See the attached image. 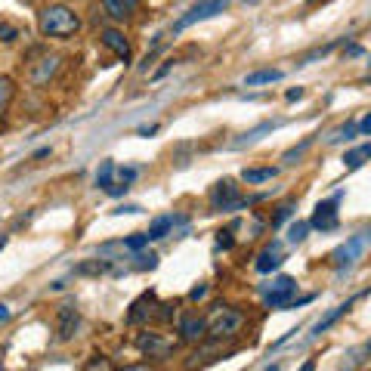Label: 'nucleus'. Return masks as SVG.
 <instances>
[{"mask_svg": "<svg viewBox=\"0 0 371 371\" xmlns=\"http://www.w3.org/2000/svg\"><path fill=\"white\" fill-rule=\"evenodd\" d=\"M343 192H334L328 201H319L313 210V217H309V226L319 229V232H331V229H338L340 223V214H338V205H340Z\"/></svg>", "mask_w": 371, "mask_h": 371, "instance_id": "423d86ee", "label": "nucleus"}, {"mask_svg": "<svg viewBox=\"0 0 371 371\" xmlns=\"http://www.w3.org/2000/svg\"><path fill=\"white\" fill-rule=\"evenodd\" d=\"M368 84H371V77H368Z\"/></svg>", "mask_w": 371, "mask_h": 371, "instance_id": "8fccbe9b", "label": "nucleus"}, {"mask_svg": "<svg viewBox=\"0 0 371 371\" xmlns=\"http://www.w3.org/2000/svg\"><path fill=\"white\" fill-rule=\"evenodd\" d=\"M365 161H371V143H362V146L350 149V152L343 155V164H347L350 171H356V167H362Z\"/></svg>", "mask_w": 371, "mask_h": 371, "instance_id": "aec40b11", "label": "nucleus"}, {"mask_svg": "<svg viewBox=\"0 0 371 371\" xmlns=\"http://www.w3.org/2000/svg\"><path fill=\"white\" fill-rule=\"evenodd\" d=\"M171 65H173V59H167L164 65H161V68H158V72H155V77H164L167 72H171Z\"/></svg>", "mask_w": 371, "mask_h": 371, "instance_id": "4c0bfd02", "label": "nucleus"}, {"mask_svg": "<svg viewBox=\"0 0 371 371\" xmlns=\"http://www.w3.org/2000/svg\"><path fill=\"white\" fill-rule=\"evenodd\" d=\"M368 65H371V62H368Z\"/></svg>", "mask_w": 371, "mask_h": 371, "instance_id": "3c124183", "label": "nucleus"}, {"mask_svg": "<svg viewBox=\"0 0 371 371\" xmlns=\"http://www.w3.org/2000/svg\"><path fill=\"white\" fill-rule=\"evenodd\" d=\"M285 100H288V102H294V100H303V87H294V90H288V93H285Z\"/></svg>", "mask_w": 371, "mask_h": 371, "instance_id": "c9c22d12", "label": "nucleus"}, {"mask_svg": "<svg viewBox=\"0 0 371 371\" xmlns=\"http://www.w3.org/2000/svg\"><path fill=\"white\" fill-rule=\"evenodd\" d=\"M263 371H281V365H279V362H276V365H267V368H263Z\"/></svg>", "mask_w": 371, "mask_h": 371, "instance_id": "a18cd8bd", "label": "nucleus"}, {"mask_svg": "<svg viewBox=\"0 0 371 371\" xmlns=\"http://www.w3.org/2000/svg\"><path fill=\"white\" fill-rule=\"evenodd\" d=\"M350 309H353V300H347V303H340V306H334L331 313L325 316V319H319V322L313 325V334H309V338H319V334H325V331H328L334 322H338V319H343V316H347Z\"/></svg>", "mask_w": 371, "mask_h": 371, "instance_id": "2eb2a0df", "label": "nucleus"}, {"mask_svg": "<svg viewBox=\"0 0 371 371\" xmlns=\"http://www.w3.org/2000/svg\"><path fill=\"white\" fill-rule=\"evenodd\" d=\"M229 6V0H205V4H195L189 13H183L180 19H176L173 25H171V31L173 34H180V31H186L189 25H195V22H205V19H214L217 13H223Z\"/></svg>", "mask_w": 371, "mask_h": 371, "instance_id": "39448f33", "label": "nucleus"}, {"mask_svg": "<svg viewBox=\"0 0 371 371\" xmlns=\"http://www.w3.org/2000/svg\"><path fill=\"white\" fill-rule=\"evenodd\" d=\"M244 325V313H238L235 306H214V319L208 322V338L210 340H226V338H235Z\"/></svg>", "mask_w": 371, "mask_h": 371, "instance_id": "7ed1b4c3", "label": "nucleus"}, {"mask_svg": "<svg viewBox=\"0 0 371 371\" xmlns=\"http://www.w3.org/2000/svg\"><path fill=\"white\" fill-rule=\"evenodd\" d=\"M134 260H136V263H134L136 269H155V267H158V254H136Z\"/></svg>", "mask_w": 371, "mask_h": 371, "instance_id": "c85d7f7f", "label": "nucleus"}, {"mask_svg": "<svg viewBox=\"0 0 371 371\" xmlns=\"http://www.w3.org/2000/svg\"><path fill=\"white\" fill-rule=\"evenodd\" d=\"M291 217H294V205H291V201H285V205H279V208H276V214H272L269 226H272V229H279V226L285 223V220H291Z\"/></svg>", "mask_w": 371, "mask_h": 371, "instance_id": "a878e982", "label": "nucleus"}, {"mask_svg": "<svg viewBox=\"0 0 371 371\" xmlns=\"http://www.w3.org/2000/svg\"><path fill=\"white\" fill-rule=\"evenodd\" d=\"M127 189H130V186H124V183H112L109 195H112V198H121V195H124V192H127Z\"/></svg>", "mask_w": 371, "mask_h": 371, "instance_id": "f704fd0d", "label": "nucleus"}, {"mask_svg": "<svg viewBox=\"0 0 371 371\" xmlns=\"http://www.w3.org/2000/svg\"><path fill=\"white\" fill-rule=\"evenodd\" d=\"M118 371H152V365H124Z\"/></svg>", "mask_w": 371, "mask_h": 371, "instance_id": "58836bf2", "label": "nucleus"}, {"mask_svg": "<svg viewBox=\"0 0 371 371\" xmlns=\"http://www.w3.org/2000/svg\"><path fill=\"white\" fill-rule=\"evenodd\" d=\"M343 56H362V47H359V43H353V47H347V50H343Z\"/></svg>", "mask_w": 371, "mask_h": 371, "instance_id": "e433bc0d", "label": "nucleus"}, {"mask_svg": "<svg viewBox=\"0 0 371 371\" xmlns=\"http://www.w3.org/2000/svg\"><path fill=\"white\" fill-rule=\"evenodd\" d=\"M180 338L186 343H201L208 338V322L201 316H183L180 319Z\"/></svg>", "mask_w": 371, "mask_h": 371, "instance_id": "9b49d317", "label": "nucleus"}, {"mask_svg": "<svg viewBox=\"0 0 371 371\" xmlns=\"http://www.w3.org/2000/svg\"><path fill=\"white\" fill-rule=\"evenodd\" d=\"M158 309H161V313H155V316L161 322H171L173 319V303H158Z\"/></svg>", "mask_w": 371, "mask_h": 371, "instance_id": "473e14b6", "label": "nucleus"}, {"mask_svg": "<svg viewBox=\"0 0 371 371\" xmlns=\"http://www.w3.org/2000/svg\"><path fill=\"white\" fill-rule=\"evenodd\" d=\"M365 244H368V235L365 232H359V235H350L343 244H338L331 251V267L338 269V272H347V269H353L356 267V260L362 257V251H365Z\"/></svg>", "mask_w": 371, "mask_h": 371, "instance_id": "20e7f679", "label": "nucleus"}, {"mask_svg": "<svg viewBox=\"0 0 371 371\" xmlns=\"http://www.w3.org/2000/svg\"><path fill=\"white\" fill-rule=\"evenodd\" d=\"M130 6H134V10H136V6H139V0H130Z\"/></svg>", "mask_w": 371, "mask_h": 371, "instance_id": "de8ad7c7", "label": "nucleus"}, {"mask_svg": "<svg viewBox=\"0 0 371 371\" xmlns=\"http://www.w3.org/2000/svg\"><path fill=\"white\" fill-rule=\"evenodd\" d=\"M365 235H368V238H371V226H368V232H365Z\"/></svg>", "mask_w": 371, "mask_h": 371, "instance_id": "09e8293b", "label": "nucleus"}, {"mask_svg": "<svg viewBox=\"0 0 371 371\" xmlns=\"http://www.w3.org/2000/svg\"><path fill=\"white\" fill-rule=\"evenodd\" d=\"M6 242H10V235H0V251L6 247Z\"/></svg>", "mask_w": 371, "mask_h": 371, "instance_id": "c03bdc74", "label": "nucleus"}, {"mask_svg": "<svg viewBox=\"0 0 371 371\" xmlns=\"http://www.w3.org/2000/svg\"><path fill=\"white\" fill-rule=\"evenodd\" d=\"M100 41H102V47L112 50L118 59H124V62L130 59V41L124 38V31H118V28H102Z\"/></svg>", "mask_w": 371, "mask_h": 371, "instance_id": "f8f14e48", "label": "nucleus"}, {"mask_svg": "<svg viewBox=\"0 0 371 371\" xmlns=\"http://www.w3.org/2000/svg\"><path fill=\"white\" fill-rule=\"evenodd\" d=\"M285 77V72H279V68H260V72L247 75L244 77V87H260V84H276Z\"/></svg>", "mask_w": 371, "mask_h": 371, "instance_id": "6ab92c4d", "label": "nucleus"}, {"mask_svg": "<svg viewBox=\"0 0 371 371\" xmlns=\"http://www.w3.org/2000/svg\"><path fill=\"white\" fill-rule=\"evenodd\" d=\"M244 4H247V6H254V4H260V0H244Z\"/></svg>", "mask_w": 371, "mask_h": 371, "instance_id": "49530a36", "label": "nucleus"}, {"mask_svg": "<svg viewBox=\"0 0 371 371\" xmlns=\"http://www.w3.org/2000/svg\"><path fill=\"white\" fill-rule=\"evenodd\" d=\"M276 127H279V121H263V124H257V127H254V130H247V134H242V136H238L235 143H232V149L254 146V143H257V139H260L263 134H272V130H276Z\"/></svg>", "mask_w": 371, "mask_h": 371, "instance_id": "dca6fc26", "label": "nucleus"}, {"mask_svg": "<svg viewBox=\"0 0 371 371\" xmlns=\"http://www.w3.org/2000/svg\"><path fill=\"white\" fill-rule=\"evenodd\" d=\"M59 68H62V56H59V53H43L38 62H31L28 81H31L34 87H47L53 77L59 75Z\"/></svg>", "mask_w": 371, "mask_h": 371, "instance_id": "0eeeda50", "label": "nucleus"}, {"mask_svg": "<svg viewBox=\"0 0 371 371\" xmlns=\"http://www.w3.org/2000/svg\"><path fill=\"white\" fill-rule=\"evenodd\" d=\"M359 134H362V136H371V112L359 121Z\"/></svg>", "mask_w": 371, "mask_h": 371, "instance_id": "72a5a7b5", "label": "nucleus"}, {"mask_svg": "<svg viewBox=\"0 0 371 371\" xmlns=\"http://www.w3.org/2000/svg\"><path fill=\"white\" fill-rule=\"evenodd\" d=\"M300 371H316V359H306L303 365H300Z\"/></svg>", "mask_w": 371, "mask_h": 371, "instance_id": "a19ab883", "label": "nucleus"}, {"mask_svg": "<svg viewBox=\"0 0 371 371\" xmlns=\"http://www.w3.org/2000/svg\"><path fill=\"white\" fill-rule=\"evenodd\" d=\"M276 173H279L276 167H244V171H242V180H244L247 186H257V183L272 180Z\"/></svg>", "mask_w": 371, "mask_h": 371, "instance_id": "412c9836", "label": "nucleus"}, {"mask_svg": "<svg viewBox=\"0 0 371 371\" xmlns=\"http://www.w3.org/2000/svg\"><path fill=\"white\" fill-rule=\"evenodd\" d=\"M158 134V124H152V127H139V136H152Z\"/></svg>", "mask_w": 371, "mask_h": 371, "instance_id": "ea45409f", "label": "nucleus"}, {"mask_svg": "<svg viewBox=\"0 0 371 371\" xmlns=\"http://www.w3.org/2000/svg\"><path fill=\"white\" fill-rule=\"evenodd\" d=\"M6 319H10V306L0 303V322H6Z\"/></svg>", "mask_w": 371, "mask_h": 371, "instance_id": "37998d69", "label": "nucleus"}, {"mask_svg": "<svg viewBox=\"0 0 371 371\" xmlns=\"http://www.w3.org/2000/svg\"><path fill=\"white\" fill-rule=\"evenodd\" d=\"M297 291V281L291 276H279L269 288H263V300H267L269 309H281V306H291V297Z\"/></svg>", "mask_w": 371, "mask_h": 371, "instance_id": "6e6552de", "label": "nucleus"}, {"mask_svg": "<svg viewBox=\"0 0 371 371\" xmlns=\"http://www.w3.org/2000/svg\"><path fill=\"white\" fill-rule=\"evenodd\" d=\"M118 180L124 186H130V183L136 180V167H118Z\"/></svg>", "mask_w": 371, "mask_h": 371, "instance_id": "7c9ffc66", "label": "nucleus"}, {"mask_svg": "<svg viewBox=\"0 0 371 371\" xmlns=\"http://www.w3.org/2000/svg\"><path fill=\"white\" fill-rule=\"evenodd\" d=\"M263 195H254V198H242L238 195V186L235 180H220L214 189H210V210H217V214H229V210H242L247 205H254V201H260Z\"/></svg>", "mask_w": 371, "mask_h": 371, "instance_id": "f03ea898", "label": "nucleus"}, {"mask_svg": "<svg viewBox=\"0 0 371 371\" xmlns=\"http://www.w3.org/2000/svg\"><path fill=\"white\" fill-rule=\"evenodd\" d=\"M356 134H359V124L356 121H347V124H340V127L328 136V143H347V139H353Z\"/></svg>", "mask_w": 371, "mask_h": 371, "instance_id": "5701e85b", "label": "nucleus"}, {"mask_svg": "<svg viewBox=\"0 0 371 371\" xmlns=\"http://www.w3.org/2000/svg\"><path fill=\"white\" fill-rule=\"evenodd\" d=\"M105 16H112L114 22H127L130 16H134V6H130V0H100Z\"/></svg>", "mask_w": 371, "mask_h": 371, "instance_id": "f3484780", "label": "nucleus"}, {"mask_svg": "<svg viewBox=\"0 0 371 371\" xmlns=\"http://www.w3.org/2000/svg\"><path fill=\"white\" fill-rule=\"evenodd\" d=\"M309 146H313V136H306V139H303V143H300V146H294V149H288V152H285V155H281V161H285V164H294V161H297V158H300V155H303V152H306V149H309Z\"/></svg>", "mask_w": 371, "mask_h": 371, "instance_id": "bb28decb", "label": "nucleus"}, {"mask_svg": "<svg viewBox=\"0 0 371 371\" xmlns=\"http://www.w3.org/2000/svg\"><path fill=\"white\" fill-rule=\"evenodd\" d=\"M16 100V81L6 75H0V114L10 109V102Z\"/></svg>", "mask_w": 371, "mask_h": 371, "instance_id": "4be33fe9", "label": "nucleus"}, {"mask_svg": "<svg viewBox=\"0 0 371 371\" xmlns=\"http://www.w3.org/2000/svg\"><path fill=\"white\" fill-rule=\"evenodd\" d=\"M114 171H118V167H114V161H102L100 171H96V186L109 192V189H112V173H114Z\"/></svg>", "mask_w": 371, "mask_h": 371, "instance_id": "b1692460", "label": "nucleus"}, {"mask_svg": "<svg viewBox=\"0 0 371 371\" xmlns=\"http://www.w3.org/2000/svg\"><path fill=\"white\" fill-rule=\"evenodd\" d=\"M281 251H279V242H272V244H267L263 251L257 254V263H254V269L257 272H263V276H269V272H276L279 267H281Z\"/></svg>", "mask_w": 371, "mask_h": 371, "instance_id": "4468645a", "label": "nucleus"}, {"mask_svg": "<svg viewBox=\"0 0 371 371\" xmlns=\"http://www.w3.org/2000/svg\"><path fill=\"white\" fill-rule=\"evenodd\" d=\"M50 155V149H38V152H34V158H31V161H41V158H47Z\"/></svg>", "mask_w": 371, "mask_h": 371, "instance_id": "79ce46f5", "label": "nucleus"}, {"mask_svg": "<svg viewBox=\"0 0 371 371\" xmlns=\"http://www.w3.org/2000/svg\"><path fill=\"white\" fill-rule=\"evenodd\" d=\"M38 28L43 38L53 41H72L77 31H81V16L75 13V6L68 4H50L43 6L38 16Z\"/></svg>", "mask_w": 371, "mask_h": 371, "instance_id": "f257e3e1", "label": "nucleus"}, {"mask_svg": "<svg viewBox=\"0 0 371 371\" xmlns=\"http://www.w3.org/2000/svg\"><path fill=\"white\" fill-rule=\"evenodd\" d=\"M232 244H235V238L229 229H220L217 232V247H223V251H232Z\"/></svg>", "mask_w": 371, "mask_h": 371, "instance_id": "c756f323", "label": "nucleus"}, {"mask_svg": "<svg viewBox=\"0 0 371 371\" xmlns=\"http://www.w3.org/2000/svg\"><path fill=\"white\" fill-rule=\"evenodd\" d=\"M136 347H139V353H146L149 359H167V356H171V353L176 350L171 340H164L161 334H155V331L139 334V338H136Z\"/></svg>", "mask_w": 371, "mask_h": 371, "instance_id": "1a4fd4ad", "label": "nucleus"}, {"mask_svg": "<svg viewBox=\"0 0 371 371\" xmlns=\"http://www.w3.org/2000/svg\"><path fill=\"white\" fill-rule=\"evenodd\" d=\"M205 297H208V285H205V281L189 291V300H192V303H198V300H205Z\"/></svg>", "mask_w": 371, "mask_h": 371, "instance_id": "2f4dec72", "label": "nucleus"}, {"mask_svg": "<svg viewBox=\"0 0 371 371\" xmlns=\"http://www.w3.org/2000/svg\"><path fill=\"white\" fill-rule=\"evenodd\" d=\"M309 229H313V226H309V223H303V220H297V223H291V226H288V242H291V244H300V242H303V238H306V232H309Z\"/></svg>", "mask_w": 371, "mask_h": 371, "instance_id": "393cba45", "label": "nucleus"}, {"mask_svg": "<svg viewBox=\"0 0 371 371\" xmlns=\"http://www.w3.org/2000/svg\"><path fill=\"white\" fill-rule=\"evenodd\" d=\"M124 247H127V251H134V254H139V251H143V247L149 244V235L146 232H136V235H130V238H124V242H121Z\"/></svg>", "mask_w": 371, "mask_h": 371, "instance_id": "cd10ccee", "label": "nucleus"}, {"mask_svg": "<svg viewBox=\"0 0 371 371\" xmlns=\"http://www.w3.org/2000/svg\"><path fill=\"white\" fill-rule=\"evenodd\" d=\"M152 306H158V300H155V294L152 291H146L139 300H134L130 303V313H127V325H139V322H146L149 316H155V309Z\"/></svg>", "mask_w": 371, "mask_h": 371, "instance_id": "ddd939ff", "label": "nucleus"}, {"mask_svg": "<svg viewBox=\"0 0 371 371\" xmlns=\"http://www.w3.org/2000/svg\"><path fill=\"white\" fill-rule=\"evenodd\" d=\"M77 325H81V316H77V309L72 303H62L56 309V338L65 343V340H72L75 338V331H77Z\"/></svg>", "mask_w": 371, "mask_h": 371, "instance_id": "9d476101", "label": "nucleus"}, {"mask_svg": "<svg viewBox=\"0 0 371 371\" xmlns=\"http://www.w3.org/2000/svg\"><path fill=\"white\" fill-rule=\"evenodd\" d=\"M173 223L176 220L171 217V214H164V217H155L152 223H149V242H161V238H167L171 235V229H173Z\"/></svg>", "mask_w": 371, "mask_h": 371, "instance_id": "a211bd4d", "label": "nucleus"}]
</instances>
